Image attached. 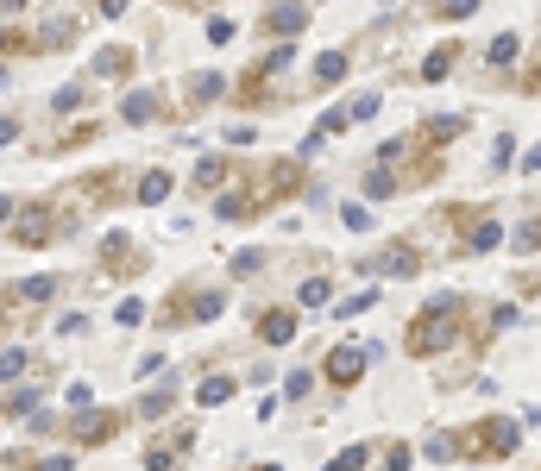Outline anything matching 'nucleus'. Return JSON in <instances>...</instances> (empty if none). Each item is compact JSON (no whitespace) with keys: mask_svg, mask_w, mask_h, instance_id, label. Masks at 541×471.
<instances>
[{"mask_svg":"<svg viewBox=\"0 0 541 471\" xmlns=\"http://www.w3.org/2000/svg\"><path fill=\"white\" fill-rule=\"evenodd\" d=\"M114 428H120V415H108V409H82L70 434H76L82 447H108V440H114Z\"/></svg>","mask_w":541,"mask_h":471,"instance_id":"0eeeda50","label":"nucleus"},{"mask_svg":"<svg viewBox=\"0 0 541 471\" xmlns=\"http://www.w3.org/2000/svg\"><path fill=\"white\" fill-rule=\"evenodd\" d=\"M170 402H176V390H151V396H145V402H138V415H164V409H170Z\"/></svg>","mask_w":541,"mask_h":471,"instance_id":"473e14b6","label":"nucleus"},{"mask_svg":"<svg viewBox=\"0 0 541 471\" xmlns=\"http://www.w3.org/2000/svg\"><path fill=\"white\" fill-rule=\"evenodd\" d=\"M296 302H302V308H321V302H327V283H321V277H308V283L296 289Z\"/></svg>","mask_w":541,"mask_h":471,"instance_id":"cd10ccee","label":"nucleus"},{"mask_svg":"<svg viewBox=\"0 0 541 471\" xmlns=\"http://www.w3.org/2000/svg\"><path fill=\"white\" fill-rule=\"evenodd\" d=\"M365 189H372V195H397V189H403V183H397V176H391V164H378V170H372V176H365Z\"/></svg>","mask_w":541,"mask_h":471,"instance_id":"a878e982","label":"nucleus"},{"mask_svg":"<svg viewBox=\"0 0 541 471\" xmlns=\"http://www.w3.org/2000/svg\"><path fill=\"white\" fill-rule=\"evenodd\" d=\"M227 183V157H202L195 164V189H221Z\"/></svg>","mask_w":541,"mask_h":471,"instance_id":"6ab92c4d","label":"nucleus"},{"mask_svg":"<svg viewBox=\"0 0 541 471\" xmlns=\"http://www.w3.org/2000/svg\"><path fill=\"white\" fill-rule=\"evenodd\" d=\"M95 6H101V19H120L127 13V0H95Z\"/></svg>","mask_w":541,"mask_h":471,"instance_id":"37998d69","label":"nucleus"},{"mask_svg":"<svg viewBox=\"0 0 541 471\" xmlns=\"http://www.w3.org/2000/svg\"><path fill=\"white\" fill-rule=\"evenodd\" d=\"M491 63H517V32H504V38L491 44Z\"/></svg>","mask_w":541,"mask_h":471,"instance_id":"72a5a7b5","label":"nucleus"},{"mask_svg":"<svg viewBox=\"0 0 541 471\" xmlns=\"http://www.w3.org/2000/svg\"><path fill=\"white\" fill-rule=\"evenodd\" d=\"M164 195H170V170H145V176H138V202H145V208H157Z\"/></svg>","mask_w":541,"mask_h":471,"instance_id":"dca6fc26","label":"nucleus"},{"mask_svg":"<svg viewBox=\"0 0 541 471\" xmlns=\"http://www.w3.org/2000/svg\"><path fill=\"white\" fill-rule=\"evenodd\" d=\"M233 38H240V32H233V19H221V13H214V19H208V44H233Z\"/></svg>","mask_w":541,"mask_h":471,"instance_id":"2f4dec72","label":"nucleus"},{"mask_svg":"<svg viewBox=\"0 0 541 471\" xmlns=\"http://www.w3.org/2000/svg\"><path fill=\"white\" fill-rule=\"evenodd\" d=\"M89 402H95V390H89V383H70V409H76V415H82V409H89Z\"/></svg>","mask_w":541,"mask_h":471,"instance_id":"4c0bfd02","label":"nucleus"},{"mask_svg":"<svg viewBox=\"0 0 541 471\" xmlns=\"http://www.w3.org/2000/svg\"><path fill=\"white\" fill-rule=\"evenodd\" d=\"M346 119H353V114H340V108H334V114H321V119H315V138H308L302 151H315L321 138H340V132H346Z\"/></svg>","mask_w":541,"mask_h":471,"instance_id":"a211bd4d","label":"nucleus"},{"mask_svg":"<svg viewBox=\"0 0 541 471\" xmlns=\"http://www.w3.org/2000/svg\"><path fill=\"white\" fill-rule=\"evenodd\" d=\"M428 13L434 19H466V13H479V0H428Z\"/></svg>","mask_w":541,"mask_h":471,"instance_id":"b1692460","label":"nucleus"},{"mask_svg":"<svg viewBox=\"0 0 541 471\" xmlns=\"http://www.w3.org/2000/svg\"><path fill=\"white\" fill-rule=\"evenodd\" d=\"M0 377H6V383H13V377H25V353H19V346H6V353H0Z\"/></svg>","mask_w":541,"mask_h":471,"instance_id":"c756f323","label":"nucleus"},{"mask_svg":"<svg viewBox=\"0 0 541 471\" xmlns=\"http://www.w3.org/2000/svg\"><path fill=\"white\" fill-rule=\"evenodd\" d=\"M127 70H133V51H127V44H108V51L95 57V76H127Z\"/></svg>","mask_w":541,"mask_h":471,"instance_id":"2eb2a0df","label":"nucleus"},{"mask_svg":"<svg viewBox=\"0 0 541 471\" xmlns=\"http://www.w3.org/2000/svg\"><path fill=\"white\" fill-rule=\"evenodd\" d=\"M466 447H460V459H510L517 447H523V428L510 421V415H491V421H479L472 434H460Z\"/></svg>","mask_w":541,"mask_h":471,"instance_id":"f03ea898","label":"nucleus"},{"mask_svg":"<svg viewBox=\"0 0 541 471\" xmlns=\"http://www.w3.org/2000/svg\"><path fill=\"white\" fill-rule=\"evenodd\" d=\"M428 459H460V447H453V434H441V440H428Z\"/></svg>","mask_w":541,"mask_h":471,"instance_id":"e433bc0d","label":"nucleus"},{"mask_svg":"<svg viewBox=\"0 0 541 471\" xmlns=\"http://www.w3.org/2000/svg\"><path fill=\"white\" fill-rule=\"evenodd\" d=\"M221 95H227V82H221L214 70H202V76L189 82V108H208V101H221Z\"/></svg>","mask_w":541,"mask_h":471,"instance_id":"4468645a","label":"nucleus"},{"mask_svg":"<svg viewBox=\"0 0 541 471\" xmlns=\"http://www.w3.org/2000/svg\"><path fill=\"white\" fill-rule=\"evenodd\" d=\"M523 170H529V176H541V145L529 151V157H523Z\"/></svg>","mask_w":541,"mask_h":471,"instance_id":"c03bdc74","label":"nucleus"},{"mask_svg":"<svg viewBox=\"0 0 541 471\" xmlns=\"http://www.w3.org/2000/svg\"><path fill=\"white\" fill-rule=\"evenodd\" d=\"M308 390H315V377H308V371H296V377H289V383H283V396H289V402H302V396H308Z\"/></svg>","mask_w":541,"mask_h":471,"instance_id":"c9c22d12","label":"nucleus"},{"mask_svg":"<svg viewBox=\"0 0 541 471\" xmlns=\"http://www.w3.org/2000/svg\"><path fill=\"white\" fill-rule=\"evenodd\" d=\"M460 132H466V114H441V119L422 126V145H447V138H460Z\"/></svg>","mask_w":541,"mask_h":471,"instance_id":"f8f14e48","label":"nucleus"},{"mask_svg":"<svg viewBox=\"0 0 541 471\" xmlns=\"http://www.w3.org/2000/svg\"><path fill=\"white\" fill-rule=\"evenodd\" d=\"M13 138H19V126H13V119H0V145H13Z\"/></svg>","mask_w":541,"mask_h":471,"instance_id":"a18cd8bd","label":"nucleus"},{"mask_svg":"<svg viewBox=\"0 0 541 471\" xmlns=\"http://www.w3.org/2000/svg\"><path fill=\"white\" fill-rule=\"evenodd\" d=\"M372 302H378V289H353V296H346V302H340L334 315H340V321H353V315H365Z\"/></svg>","mask_w":541,"mask_h":471,"instance_id":"5701e85b","label":"nucleus"},{"mask_svg":"<svg viewBox=\"0 0 541 471\" xmlns=\"http://www.w3.org/2000/svg\"><path fill=\"white\" fill-rule=\"evenodd\" d=\"M0 51H32V38H19L13 25H0Z\"/></svg>","mask_w":541,"mask_h":471,"instance_id":"58836bf2","label":"nucleus"},{"mask_svg":"<svg viewBox=\"0 0 541 471\" xmlns=\"http://www.w3.org/2000/svg\"><path fill=\"white\" fill-rule=\"evenodd\" d=\"M227 396H233V377H208V383L195 390V402H202V409H214V402H227Z\"/></svg>","mask_w":541,"mask_h":471,"instance_id":"aec40b11","label":"nucleus"},{"mask_svg":"<svg viewBox=\"0 0 541 471\" xmlns=\"http://www.w3.org/2000/svg\"><path fill=\"white\" fill-rule=\"evenodd\" d=\"M221 308H227V296H221V289H202V296H189V302H183V296H170L164 321H183V315H189V321H214Z\"/></svg>","mask_w":541,"mask_h":471,"instance_id":"39448f33","label":"nucleus"},{"mask_svg":"<svg viewBox=\"0 0 541 471\" xmlns=\"http://www.w3.org/2000/svg\"><path fill=\"white\" fill-rule=\"evenodd\" d=\"M32 471H76V466H70V453H57V459H38Z\"/></svg>","mask_w":541,"mask_h":471,"instance_id":"a19ab883","label":"nucleus"},{"mask_svg":"<svg viewBox=\"0 0 541 471\" xmlns=\"http://www.w3.org/2000/svg\"><path fill=\"white\" fill-rule=\"evenodd\" d=\"M145 471H170V447H151L145 453Z\"/></svg>","mask_w":541,"mask_h":471,"instance_id":"ea45409f","label":"nucleus"},{"mask_svg":"<svg viewBox=\"0 0 541 471\" xmlns=\"http://www.w3.org/2000/svg\"><path fill=\"white\" fill-rule=\"evenodd\" d=\"M372 270H378V277H415V270H422V251L397 239V245H384V251L372 258Z\"/></svg>","mask_w":541,"mask_h":471,"instance_id":"6e6552de","label":"nucleus"},{"mask_svg":"<svg viewBox=\"0 0 541 471\" xmlns=\"http://www.w3.org/2000/svg\"><path fill=\"white\" fill-rule=\"evenodd\" d=\"M365 459H372L365 447H346V453H334V459H327V466H321V471H359V466H365Z\"/></svg>","mask_w":541,"mask_h":471,"instance_id":"393cba45","label":"nucleus"},{"mask_svg":"<svg viewBox=\"0 0 541 471\" xmlns=\"http://www.w3.org/2000/svg\"><path fill=\"white\" fill-rule=\"evenodd\" d=\"M252 270H265V251H240L233 258V277H252Z\"/></svg>","mask_w":541,"mask_h":471,"instance_id":"f704fd0d","label":"nucleus"},{"mask_svg":"<svg viewBox=\"0 0 541 471\" xmlns=\"http://www.w3.org/2000/svg\"><path fill=\"white\" fill-rule=\"evenodd\" d=\"M321 371H327V383H334V390H353V383L365 377V346H334Z\"/></svg>","mask_w":541,"mask_h":471,"instance_id":"20e7f679","label":"nucleus"},{"mask_svg":"<svg viewBox=\"0 0 541 471\" xmlns=\"http://www.w3.org/2000/svg\"><path fill=\"white\" fill-rule=\"evenodd\" d=\"M409 466V453H403V447H391V453H384V471H403Z\"/></svg>","mask_w":541,"mask_h":471,"instance_id":"79ce46f5","label":"nucleus"},{"mask_svg":"<svg viewBox=\"0 0 541 471\" xmlns=\"http://www.w3.org/2000/svg\"><path fill=\"white\" fill-rule=\"evenodd\" d=\"M510 245H517V251H536V245H541V214H536V221H523V227H517V239H510Z\"/></svg>","mask_w":541,"mask_h":471,"instance_id":"c85d7f7f","label":"nucleus"},{"mask_svg":"<svg viewBox=\"0 0 541 471\" xmlns=\"http://www.w3.org/2000/svg\"><path fill=\"white\" fill-rule=\"evenodd\" d=\"M302 25H308V6H296V0H289V6L277 0V6H270V13H265V32H270V38H277V44H289V38H296Z\"/></svg>","mask_w":541,"mask_h":471,"instance_id":"1a4fd4ad","label":"nucleus"},{"mask_svg":"<svg viewBox=\"0 0 541 471\" xmlns=\"http://www.w3.org/2000/svg\"><path fill=\"white\" fill-rule=\"evenodd\" d=\"M6 221H13V202H6V195H0V227H6Z\"/></svg>","mask_w":541,"mask_h":471,"instance_id":"49530a36","label":"nucleus"},{"mask_svg":"<svg viewBox=\"0 0 541 471\" xmlns=\"http://www.w3.org/2000/svg\"><path fill=\"white\" fill-rule=\"evenodd\" d=\"M453 221L466 227V245H472V251H491V245H504V227H498L491 214H472V208H453Z\"/></svg>","mask_w":541,"mask_h":471,"instance_id":"423d86ee","label":"nucleus"},{"mask_svg":"<svg viewBox=\"0 0 541 471\" xmlns=\"http://www.w3.org/2000/svg\"><path fill=\"white\" fill-rule=\"evenodd\" d=\"M259 340L265 346H289L296 340V308H265L259 315Z\"/></svg>","mask_w":541,"mask_h":471,"instance_id":"9b49d317","label":"nucleus"},{"mask_svg":"<svg viewBox=\"0 0 541 471\" xmlns=\"http://www.w3.org/2000/svg\"><path fill=\"white\" fill-rule=\"evenodd\" d=\"M70 38H76V19H51V25L32 38V51H63Z\"/></svg>","mask_w":541,"mask_h":471,"instance_id":"ddd939ff","label":"nucleus"},{"mask_svg":"<svg viewBox=\"0 0 541 471\" xmlns=\"http://www.w3.org/2000/svg\"><path fill=\"white\" fill-rule=\"evenodd\" d=\"M340 76H346V57H340V51L315 57V82H340Z\"/></svg>","mask_w":541,"mask_h":471,"instance_id":"4be33fe9","label":"nucleus"},{"mask_svg":"<svg viewBox=\"0 0 541 471\" xmlns=\"http://www.w3.org/2000/svg\"><path fill=\"white\" fill-rule=\"evenodd\" d=\"M460 321H466V302H460V296H434V302L409 321V353L415 358L447 353V346L460 340Z\"/></svg>","mask_w":541,"mask_h":471,"instance_id":"f257e3e1","label":"nucleus"},{"mask_svg":"<svg viewBox=\"0 0 541 471\" xmlns=\"http://www.w3.org/2000/svg\"><path fill=\"white\" fill-rule=\"evenodd\" d=\"M176 6H214V0H176Z\"/></svg>","mask_w":541,"mask_h":471,"instance_id":"de8ad7c7","label":"nucleus"},{"mask_svg":"<svg viewBox=\"0 0 541 471\" xmlns=\"http://www.w3.org/2000/svg\"><path fill=\"white\" fill-rule=\"evenodd\" d=\"M57 239V214L51 208H25V214H13V233H6V245H51Z\"/></svg>","mask_w":541,"mask_h":471,"instance_id":"7ed1b4c3","label":"nucleus"},{"mask_svg":"<svg viewBox=\"0 0 541 471\" xmlns=\"http://www.w3.org/2000/svg\"><path fill=\"white\" fill-rule=\"evenodd\" d=\"M120 114H127V126H145V119L164 114V101H157V95H127V108H120Z\"/></svg>","mask_w":541,"mask_h":471,"instance_id":"f3484780","label":"nucleus"},{"mask_svg":"<svg viewBox=\"0 0 541 471\" xmlns=\"http://www.w3.org/2000/svg\"><path fill=\"white\" fill-rule=\"evenodd\" d=\"M114 321H120V327H138V321H145V302H138V296H127V302L114 308Z\"/></svg>","mask_w":541,"mask_h":471,"instance_id":"7c9ffc66","label":"nucleus"},{"mask_svg":"<svg viewBox=\"0 0 541 471\" xmlns=\"http://www.w3.org/2000/svg\"><path fill=\"white\" fill-rule=\"evenodd\" d=\"M447 70H453V44H441V51H428V63H422V76H428V82H441Z\"/></svg>","mask_w":541,"mask_h":471,"instance_id":"412c9836","label":"nucleus"},{"mask_svg":"<svg viewBox=\"0 0 541 471\" xmlns=\"http://www.w3.org/2000/svg\"><path fill=\"white\" fill-rule=\"evenodd\" d=\"M82 101H89V89H82V82H70V89H57V101H51V108H57V114H70V108H82Z\"/></svg>","mask_w":541,"mask_h":471,"instance_id":"bb28decb","label":"nucleus"},{"mask_svg":"<svg viewBox=\"0 0 541 471\" xmlns=\"http://www.w3.org/2000/svg\"><path fill=\"white\" fill-rule=\"evenodd\" d=\"M101 264H108L114 277H138V270H145V251H138V245H127V239L114 233L108 245H101Z\"/></svg>","mask_w":541,"mask_h":471,"instance_id":"9d476101","label":"nucleus"},{"mask_svg":"<svg viewBox=\"0 0 541 471\" xmlns=\"http://www.w3.org/2000/svg\"><path fill=\"white\" fill-rule=\"evenodd\" d=\"M259 471H283V466H259Z\"/></svg>","mask_w":541,"mask_h":471,"instance_id":"09e8293b","label":"nucleus"}]
</instances>
